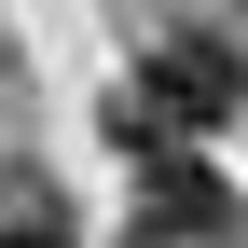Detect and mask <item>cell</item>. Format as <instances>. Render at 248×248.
<instances>
[{
	"label": "cell",
	"instance_id": "4",
	"mask_svg": "<svg viewBox=\"0 0 248 248\" xmlns=\"http://www.w3.org/2000/svg\"><path fill=\"white\" fill-rule=\"evenodd\" d=\"M193 248H248V234H193Z\"/></svg>",
	"mask_w": 248,
	"mask_h": 248
},
{
	"label": "cell",
	"instance_id": "1",
	"mask_svg": "<svg viewBox=\"0 0 248 248\" xmlns=\"http://www.w3.org/2000/svg\"><path fill=\"white\" fill-rule=\"evenodd\" d=\"M234 110H248V55L221 42V28H179V42H152V69L124 83L110 138L124 152H166V138H221Z\"/></svg>",
	"mask_w": 248,
	"mask_h": 248
},
{
	"label": "cell",
	"instance_id": "2",
	"mask_svg": "<svg viewBox=\"0 0 248 248\" xmlns=\"http://www.w3.org/2000/svg\"><path fill=\"white\" fill-rule=\"evenodd\" d=\"M138 234H152V248H193V234H234V193H221V166H193V138L138 152Z\"/></svg>",
	"mask_w": 248,
	"mask_h": 248
},
{
	"label": "cell",
	"instance_id": "3",
	"mask_svg": "<svg viewBox=\"0 0 248 248\" xmlns=\"http://www.w3.org/2000/svg\"><path fill=\"white\" fill-rule=\"evenodd\" d=\"M0 248H69V207H55L42 179H14V193H0Z\"/></svg>",
	"mask_w": 248,
	"mask_h": 248
}]
</instances>
